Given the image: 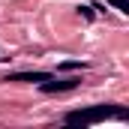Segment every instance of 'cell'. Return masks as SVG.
Wrapping results in <instances>:
<instances>
[{"mask_svg": "<svg viewBox=\"0 0 129 129\" xmlns=\"http://www.w3.org/2000/svg\"><path fill=\"white\" fill-rule=\"evenodd\" d=\"M78 9H81V15H84L87 21H93V6H78Z\"/></svg>", "mask_w": 129, "mask_h": 129, "instance_id": "obj_6", "label": "cell"}, {"mask_svg": "<svg viewBox=\"0 0 129 129\" xmlns=\"http://www.w3.org/2000/svg\"><path fill=\"white\" fill-rule=\"evenodd\" d=\"M129 120V108L123 105H90V108H78V111H69L63 120L69 126H93V123H102V120Z\"/></svg>", "mask_w": 129, "mask_h": 129, "instance_id": "obj_1", "label": "cell"}, {"mask_svg": "<svg viewBox=\"0 0 129 129\" xmlns=\"http://www.w3.org/2000/svg\"><path fill=\"white\" fill-rule=\"evenodd\" d=\"M45 78H51V72H12V75H6V81H27V84H39Z\"/></svg>", "mask_w": 129, "mask_h": 129, "instance_id": "obj_3", "label": "cell"}, {"mask_svg": "<svg viewBox=\"0 0 129 129\" xmlns=\"http://www.w3.org/2000/svg\"><path fill=\"white\" fill-rule=\"evenodd\" d=\"M84 66H87V63H81V60H63L57 69H63V72H72V69H84Z\"/></svg>", "mask_w": 129, "mask_h": 129, "instance_id": "obj_4", "label": "cell"}, {"mask_svg": "<svg viewBox=\"0 0 129 129\" xmlns=\"http://www.w3.org/2000/svg\"><path fill=\"white\" fill-rule=\"evenodd\" d=\"M108 6H114L117 12H129V0H108Z\"/></svg>", "mask_w": 129, "mask_h": 129, "instance_id": "obj_5", "label": "cell"}, {"mask_svg": "<svg viewBox=\"0 0 129 129\" xmlns=\"http://www.w3.org/2000/svg\"><path fill=\"white\" fill-rule=\"evenodd\" d=\"M78 81H81V78H63V81H57V78H45V81H39V87H42V93H60V90L78 87Z\"/></svg>", "mask_w": 129, "mask_h": 129, "instance_id": "obj_2", "label": "cell"}]
</instances>
